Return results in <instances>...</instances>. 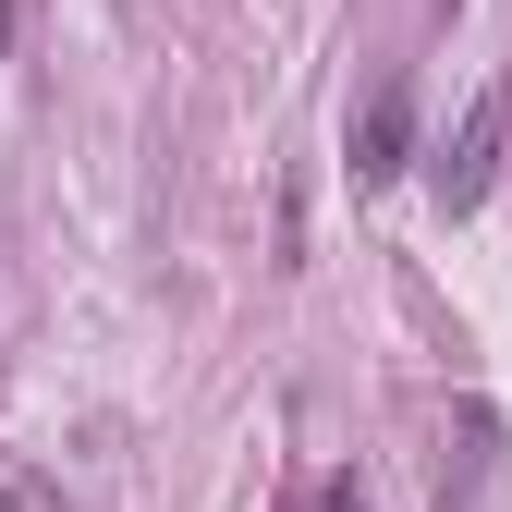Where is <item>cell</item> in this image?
<instances>
[{
	"label": "cell",
	"instance_id": "1",
	"mask_svg": "<svg viewBox=\"0 0 512 512\" xmlns=\"http://www.w3.org/2000/svg\"><path fill=\"white\" fill-rule=\"evenodd\" d=\"M488 147H500V110H476V122H464V147L439 159V171H452V208H464L476 183H488Z\"/></svg>",
	"mask_w": 512,
	"mask_h": 512
},
{
	"label": "cell",
	"instance_id": "3",
	"mask_svg": "<svg viewBox=\"0 0 512 512\" xmlns=\"http://www.w3.org/2000/svg\"><path fill=\"white\" fill-rule=\"evenodd\" d=\"M25 13H37V0H0V49H13V25H25Z\"/></svg>",
	"mask_w": 512,
	"mask_h": 512
},
{
	"label": "cell",
	"instance_id": "2",
	"mask_svg": "<svg viewBox=\"0 0 512 512\" xmlns=\"http://www.w3.org/2000/svg\"><path fill=\"white\" fill-rule=\"evenodd\" d=\"M354 147H366L354 171H403V86H391V98L366 110V135H354Z\"/></svg>",
	"mask_w": 512,
	"mask_h": 512
}]
</instances>
